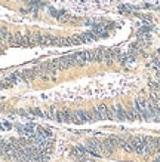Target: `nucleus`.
<instances>
[{
  "instance_id": "13",
  "label": "nucleus",
  "mask_w": 160,
  "mask_h": 162,
  "mask_svg": "<svg viewBox=\"0 0 160 162\" xmlns=\"http://www.w3.org/2000/svg\"><path fill=\"white\" fill-rule=\"evenodd\" d=\"M37 73V70H25L24 71V80H33V79H36V74Z\"/></svg>"
},
{
  "instance_id": "3",
  "label": "nucleus",
  "mask_w": 160,
  "mask_h": 162,
  "mask_svg": "<svg viewBox=\"0 0 160 162\" xmlns=\"http://www.w3.org/2000/svg\"><path fill=\"white\" fill-rule=\"evenodd\" d=\"M101 149H102V153L107 155V156H111V155L116 152V147L111 144V141H110L108 139H105V140L101 141Z\"/></svg>"
},
{
  "instance_id": "4",
  "label": "nucleus",
  "mask_w": 160,
  "mask_h": 162,
  "mask_svg": "<svg viewBox=\"0 0 160 162\" xmlns=\"http://www.w3.org/2000/svg\"><path fill=\"white\" fill-rule=\"evenodd\" d=\"M58 122H65V123L73 122V112H70V110H59Z\"/></svg>"
},
{
  "instance_id": "18",
  "label": "nucleus",
  "mask_w": 160,
  "mask_h": 162,
  "mask_svg": "<svg viewBox=\"0 0 160 162\" xmlns=\"http://www.w3.org/2000/svg\"><path fill=\"white\" fill-rule=\"evenodd\" d=\"M108 119H111V120H117V117H116V109H114V106L108 107Z\"/></svg>"
},
{
  "instance_id": "16",
  "label": "nucleus",
  "mask_w": 160,
  "mask_h": 162,
  "mask_svg": "<svg viewBox=\"0 0 160 162\" xmlns=\"http://www.w3.org/2000/svg\"><path fill=\"white\" fill-rule=\"evenodd\" d=\"M58 113H59V112H58L55 107H49L46 115H47V117H50V119H55V120H58Z\"/></svg>"
},
{
  "instance_id": "8",
  "label": "nucleus",
  "mask_w": 160,
  "mask_h": 162,
  "mask_svg": "<svg viewBox=\"0 0 160 162\" xmlns=\"http://www.w3.org/2000/svg\"><path fill=\"white\" fill-rule=\"evenodd\" d=\"M36 134L37 136H40V137H43V139H52V132H50V129H47V128H43V126H36Z\"/></svg>"
},
{
  "instance_id": "20",
  "label": "nucleus",
  "mask_w": 160,
  "mask_h": 162,
  "mask_svg": "<svg viewBox=\"0 0 160 162\" xmlns=\"http://www.w3.org/2000/svg\"><path fill=\"white\" fill-rule=\"evenodd\" d=\"M15 162H27V161H24V159H15Z\"/></svg>"
},
{
  "instance_id": "10",
  "label": "nucleus",
  "mask_w": 160,
  "mask_h": 162,
  "mask_svg": "<svg viewBox=\"0 0 160 162\" xmlns=\"http://www.w3.org/2000/svg\"><path fill=\"white\" fill-rule=\"evenodd\" d=\"M104 52H105L104 48L95 49V51H93V61H95V63H102V61H104Z\"/></svg>"
},
{
  "instance_id": "5",
  "label": "nucleus",
  "mask_w": 160,
  "mask_h": 162,
  "mask_svg": "<svg viewBox=\"0 0 160 162\" xmlns=\"http://www.w3.org/2000/svg\"><path fill=\"white\" fill-rule=\"evenodd\" d=\"M73 122H74V123H85V122H88L86 112H83V110L73 112Z\"/></svg>"
},
{
  "instance_id": "6",
  "label": "nucleus",
  "mask_w": 160,
  "mask_h": 162,
  "mask_svg": "<svg viewBox=\"0 0 160 162\" xmlns=\"http://www.w3.org/2000/svg\"><path fill=\"white\" fill-rule=\"evenodd\" d=\"M114 109H116V117H117V120H128L126 119V109H123L122 104H116Z\"/></svg>"
},
{
  "instance_id": "11",
  "label": "nucleus",
  "mask_w": 160,
  "mask_h": 162,
  "mask_svg": "<svg viewBox=\"0 0 160 162\" xmlns=\"http://www.w3.org/2000/svg\"><path fill=\"white\" fill-rule=\"evenodd\" d=\"M56 46H71V37H56Z\"/></svg>"
},
{
  "instance_id": "12",
  "label": "nucleus",
  "mask_w": 160,
  "mask_h": 162,
  "mask_svg": "<svg viewBox=\"0 0 160 162\" xmlns=\"http://www.w3.org/2000/svg\"><path fill=\"white\" fill-rule=\"evenodd\" d=\"M86 117H88V122H95V120H98L99 116H98L96 109H92L89 112H86Z\"/></svg>"
},
{
  "instance_id": "1",
  "label": "nucleus",
  "mask_w": 160,
  "mask_h": 162,
  "mask_svg": "<svg viewBox=\"0 0 160 162\" xmlns=\"http://www.w3.org/2000/svg\"><path fill=\"white\" fill-rule=\"evenodd\" d=\"M86 149H88V152L91 153L93 158H99L101 155H102V149H101V141H98V140L92 139V140H88L86 141V146H85Z\"/></svg>"
},
{
  "instance_id": "2",
  "label": "nucleus",
  "mask_w": 160,
  "mask_h": 162,
  "mask_svg": "<svg viewBox=\"0 0 160 162\" xmlns=\"http://www.w3.org/2000/svg\"><path fill=\"white\" fill-rule=\"evenodd\" d=\"M131 141V144H132V150L138 153V155H141V156H144V150H145V140L142 136H139V137H132V139H129Z\"/></svg>"
},
{
  "instance_id": "7",
  "label": "nucleus",
  "mask_w": 160,
  "mask_h": 162,
  "mask_svg": "<svg viewBox=\"0 0 160 162\" xmlns=\"http://www.w3.org/2000/svg\"><path fill=\"white\" fill-rule=\"evenodd\" d=\"M12 46H27V42H25V36H23L21 33H17L14 36V45Z\"/></svg>"
},
{
  "instance_id": "19",
  "label": "nucleus",
  "mask_w": 160,
  "mask_h": 162,
  "mask_svg": "<svg viewBox=\"0 0 160 162\" xmlns=\"http://www.w3.org/2000/svg\"><path fill=\"white\" fill-rule=\"evenodd\" d=\"M151 162H160V153H159V155H157V156H156V158H154V159H153Z\"/></svg>"
},
{
  "instance_id": "9",
  "label": "nucleus",
  "mask_w": 160,
  "mask_h": 162,
  "mask_svg": "<svg viewBox=\"0 0 160 162\" xmlns=\"http://www.w3.org/2000/svg\"><path fill=\"white\" fill-rule=\"evenodd\" d=\"M96 112H98V116H99L101 120L108 119V107L105 104H101L99 107H96Z\"/></svg>"
},
{
  "instance_id": "17",
  "label": "nucleus",
  "mask_w": 160,
  "mask_h": 162,
  "mask_svg": "<svg viewBox=\"0 0 160 162\" xmlns=\"http://www.w3.org/2000/svg\"><path fill=\"white\" fill-rule=\"evenodd\" d=\"M71 43H73V45H80V43H85L83 36H82V34H76V36H73V37H71Z\"/></svg>"
},
{
  "instance_id": "15",
  "label": "nucleus",
  "mask_w": 160,
  "mask_h": 162,
  "mask_svg": "<svg viewBox=\"0 0 160 162\" xmlns=\"http://www.w3.org/2000/svg\"><path fill=\"white\" fill-rule=\"evenodd\" d=\"M25 42H27V46H34V45H37V42H36V34L28 33V34L25 36Z\"/></svg>"
},
{
  "instance_id": "14",
  "label": "nucleus",
  "mask_w": 160,
  "mask_h": 162,
  "mask_svg": "<svg viewBox=\"0 0 160 162\" xmlns=\"http://www.w3.org/2000/svg\"><path fill=\"white\" fill-rule=\"evenodd\" d=\"M28 113H30V116H40V117H47V115H46L43 110H40V109H37V107H34V109H30L28 110Z\"/></svg>"
}]
</instances>
